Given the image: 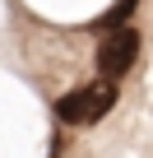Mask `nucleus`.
Masks as SVG:
<instances>
[{
  "instance_id": "f257e3e1",
  "label": "nucleus",
  "mask_w": 153,
  "mask_h": 158,
  "mask_svg": "<svg viewBox=\"0 0 153 158\" xmlns=\"http://www.w3.org/2000/svg\"><path fill=\"white\" fill-rule=\"evenodd\" d=\"M111 107H116V84H111V79H98V84H84V89L65 93V98L56 102V116H60L65 126H93V121H102Z\"/></svg>"
},
{
  "instance_id": "7ed1b4c3",
  "label": "nucleus",
  "mask_w": 153,
  "mask_h": 158,
  "mask_svg": "<svg viewBox=\"0 0 153 158\" xmlns=\"http://www.w3.org/2000/svg\"><path fill=\"white\" fill-rule=\"evenodd\" d=\"M135 5H139V0H116V10H111V14H102V23H98V28L107 33V28H116V23H130Z\"/></svg>"
},
{
  "instance_id": "f03ea898",
  "label": "nucleus",
  "mask_w": 153,
  "mask_h": 158,
  "mask_svg": "<svg viewBox=\"0 0 153 158\" xmlns=\"http://www.w3.org/2000/svg\"><path fill=\"white\" fill-rule=\"evenodd\" d=\"M135 56H139V28H130V23H116V28H107V37H102V47H98V70H102V79H116L135 65Z\"/></svg>"
}]
</instances>
